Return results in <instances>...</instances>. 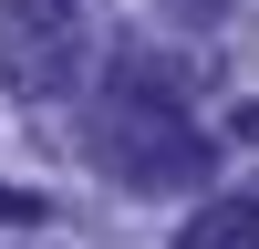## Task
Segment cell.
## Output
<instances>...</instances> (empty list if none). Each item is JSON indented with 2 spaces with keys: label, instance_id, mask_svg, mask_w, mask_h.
<instances>
[{
  "label": "cell",
  "instance_id": "cell-1",
  "mask_svg": "<svg viewBox=\"0 0 259 249\" xmlns=\"http://www.w3.org/2000/svg\"><path fill=\"white\" fill-rule=\"evenodd\" d=\"M94 166L124 187H207V135L156 73H114V94L94 114Z\"/></svg>",
  "mask_w": 259,
  "mask_h": 249
},
{
  "label": "cell",
  "instance_id": "cell-2",
  "mask_svg": "<svg viewBox=\"0 0 259 249\" xmlns=\"http://www.w3.org/2000/svg\"><path fill=\"white\" fill-rule=\"evenodd\" d=\"M0 52L21 94H62L83 52V0H0Z\"/></svg>",
  "mask_w": 259,
  "mask_h": 249
},
{
  "label": "cell",
  "instance_id": "cell-3",
  "mask_svg": "<svg viewBox=\"0 0 259 249\" xmlns=\"http://www.w3.org/2000/svg\"><path fill=\"white\" fill-rule=\"evenodd\" d=\"M177 249H259V187L249 197H207L197 218L177 228Z\"/></svg>",
  "mask_w": 259,
  "mask_h": 249
},
{
  "label": "cell",
  "instance_id": "cell-4",
  "mask_svg": "<svg viewBox=\"0 0 259 249\" xmlns=\"http://www.w3.org/2000/svg\"><path fill=\"white\" fill-rule=\"evenodd\" d=\"M41 218H52V197H31V187L0 177V228H41Z\"/></svg>",
  "mask_w": 259,
  "mask_h": 249
},
{
  "label": "cell",
  "instance_id": "cell-5",
  "mask_svg": "<svg viewBox=\"0 0 259 249\" xmlns=\"http://www.w3.org/2000/svg\"><path fill=\"white\" fill-rule=\"evenodd\" d=\"M177 11H228V0H177Z\"/></svg>",
  "mask_w": 259,
  "mask_h": 249
}]
</instances>
